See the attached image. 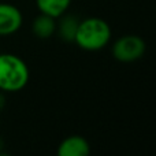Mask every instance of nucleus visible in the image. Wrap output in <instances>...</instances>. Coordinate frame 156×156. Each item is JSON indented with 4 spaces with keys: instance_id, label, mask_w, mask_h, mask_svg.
I'll return each mask as SVG.
<instances>
[{
    "instance_id": "1",
    "label": "nucleus",
    "mask_w": 156,
    "mask_h": 156,
    "mask_svg": "<svg viewBox=\"0 0 156 156\" xmlns=\"http://www.w3.org/2000/svg\"><path fill=\"white\" fill-rule=\"evenodd\" d=\"M112 37V30L107 21L99 16H89L80 21L74 41L81 49L96 52L105 48Z\"/></svg>"
},
{
    "instance_id": "2",
    "label": "nucleus",
    "mask_w": 156,
    "mask_h": 156,
    "mask_svg": "<svg viewBox=\"0 0 156 156\" xmlns=\"http://www.w3.org/2000/svg\"><path fill=\"white\" fill-rule=\"evenodd\" d=\"M30 71L26 62L14 54H0V90L19 92L29 83Z\"/></svg>"
},
{
    "instance_id": "3",
    "label": "nucleus",
    "mask_w": 156,
    "mask_h": 156,
    "mask_svg": "<svg viewBox=\"0 0 156 156\" xmlns=\"http://www.w3.org/2000/svg\"><path fill=\"white\" fill-rule=\"evenodd\" d=\"M147 44L140 36L126 34L112 44V56L121 63H133L144 56Z\"/></svg>"
},
{
    "instance_id": "4",
    "label": "nucleus",
    "mask_w": 156,
    "mask_h": 156,
    "mask_svg": "<svg viewBox=\"0 0 156 156\" xmlns=\"http://www.w3.org/2000/svg\"><path fill=\"white\" fill-rule=\"evenodd\" d=\"M23 25V14L16 5L0 2V37L12 36Z\"/></svg>"
},
{
    "instance_id": "5",
    "label": "nucleus",
    "mask_w": 156,
    "mask_h": 156,
    "mask_svg": "<svg viewBox=\"0 0 156 156\" xmlns=\"http://www.w3.org/2000/svg\"><path fill=\"white\" fill-rule=\"evenodd\" d=\"M56 152L59 156H86L90 152V145L82 136H70L59 144Z\"/></svg>"
},
{
    "instance_id": "6",
    "label": "nucleus",
    "mask_w": 156,
    "mask_h": 156,
    "mask_svg": "<svg viewBox=\"0 0 156 156\" xmlns=\"http://www.w3.org/2000/svg\"><path fill=\"white\" fill-rule=\"evenodd\" d=\"M32 33L41 40L51 38L56 33V19L40 12L32 22Z\"/></svg>"
},
{
    "instance_id": "7",
    "label": "nucleus",
    "mask_w": 156,
    "mask_h": 156,
    "mask_svg": "<svg viewBox=\"0 0 156 156\" xmlns=\"http://www.w3.org/2000/svg\"><path fill=\"white\" fill-rule=\"evenodd\" d=\"M36 5L41 14L58 19L69 11L71 0H36Z\"/></svg>"
},
{
    "instance_id": "8",
    "label": "nucleus",
    "mask_w": 156,
    "mask_h": 156,
    "mask_svg": "<svg viewBox=\"0 0 156 156\" xmlns=\"http://www.w3.org/2000/svg\"><path fill=\"white\" fill-rule=\"evenodd\" d=\"M58 19H60L59 23H56V33L59 34V37L65 41H74L80 21L76 16L67 15V14H63Z\"/></svg>"
},
{
    "instance_id": "9",
    "label": "nucleus",
    "mask_w": 156,
    "mask_h": 156,
    "mask_svg": "<svg viewBox=\"0 0 156 156\" xmlns=\"http://www.w3.org/2000/svg\"><path fill=\"white\" fill-rule=\"evenodd\" d=\"M5 104V99H4V94H3V92L0 90V110H2L3 107H4Z\"/></svg>"
}]
</instances>
